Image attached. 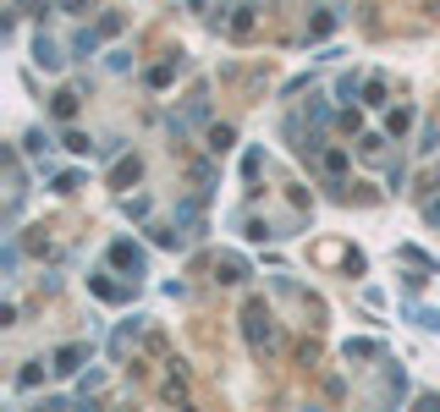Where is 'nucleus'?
<instances>
[{
    "mask_svg": "<svg viewBox=\"0 0 440 412\" xmlns=\"http://www.w3.org/2000/svg\"><path fill=\"white\" fill-rule=\"evenodd\" d=\"M110 259H116V264H122V269H132V275L144 269V253H138V247H132V242H116V247H110Z\"/></svg>",
    "mask_w": 440,
    "mask_h": 412,
    "instance_id": "nucleus-1",
    "label": "nucleus"
},
{
    "mask_svg": "<svg viewBox=\"0 0 440 412\" xmlns=\"http://www.w3.org/2000/svg\"><path fill=\"white\" fill-rule=\"evenodd\" d=\"M77 363H83V347H61V352H55V369H61V374H72Z\"/></svg>",
    "mask_w": 440,
    "mask_h": 412,
    "instance_id": "nucleus-2",
    "label": "nucleus"
},
{
    "mask_svg": "<svg viewBox=\"0 0 440 412\" xmlns=\"http://www.w3.org/2000/svg\"><path fill=\"white\" fill-rule=\"evenodd\" d=\"M55 116H61V121H66V116H77V94H55Z\"/></svg>",
    "mask_w": 440,
    "mask_h": 412,
    "instance_id": "nucleus-3",
    "label": "nucleus"
},
{
    "mask_svg": "<svg viewBox=\"0 0 440 412\" xmlns=\"http://www.w3.org/2000/svg\"><path fill=\"white\" fill-rule=\"evenodd\" d=\"M61 6H66V11H83V6H88V0H61Z\"/></svg>",
    "mask_w": 440,
    "mask_h": 412,
    "instance_id": "nucleus-4",
    "label": "nucleus"
}]
</instances>
